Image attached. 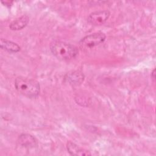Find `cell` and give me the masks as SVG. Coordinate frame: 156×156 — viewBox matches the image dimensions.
Returning <instances> with one entry per match:
<instances>
[{
  "label": "cell",
  "instance_id": "2",
  "mask_svg": "<svg viewBox=\"0 0 156 156\" xmlns=\"http://www.w3.org/2000/svg\"><path fill=\"white\" fill-rule=\"evenodd\" d=\"M50 50L55 57L63 60H71L78 54V49L75 46L57 40L53 41L50 44Z\"/></svg>",
  "mask_w": 156,
  "mask_h": 156
},
{
  "label": "cell",
  "instance_id": "5",
  "mask_svg": "<svg viewBox=\"0 0 156 156\" xmlns=\"http://www.w3.org/2000/svg\"><path fill=\"white\" fill-rule=\"evenodd\" d=\"M65 79L71 85H79L83 81L84 75L79 71H74L67 73L65 77Z\"/></svg>",
  "mask_w": 156,
  "mask_h": 156
},
{
  "label": "cell",
  "instance_id": "9",
  "mask_svg": "<svg viewBox=\"0 0 156 156\" xmlns=\"http://www.w3.org/2000/svg\"><path fill=\"white\" fill-rule=\"evenodd\" d=\"M0 46L2 49L10 53L18 52L20 51L21 49L18 44L3 38L1 39Z\"/></svg>",
  "mask_w": 156,
  "mask_h": 156
},
{
  "label": "cell",
  "instance_id": "4",
  "mask_svg": "<svg viewBox=\"0 0 156 156\" xmlns=\"http://www.w3.org/2000/svg\"><path fill=\"white\" fill-rule=\"evenodd\" d=\"M110 13L108 10H99L91 13L87 18L88 22L94 26H101L108 19Z\"/></svg>",
  "mask_w": 156,
  "mask_h": 156
},
{
  "label": "cell",
  "instance_id": "8",
  "mask_svg": "<svg viewBox=\"0 0 156 156\" xmlns=\"http://www.w3.org/2000/svg\"><path fill=\"white\" fill-rule=\"evenodd\" d=\"M29 21L27 15H24L13 21L9 25V27L12 30H19L25 27Z\"/></svg>",
  "mask_w": 156,
  "mask_h": 156
},
{
  "label": "cell",
  "instance_id": "7",
  "mask_svg": "<svg viewBox=\"0 0 156 156\" xmlns=\"http://www.w3.org/2000/svg\"><path fill=\"white\" fill-rule=\"evenodd\" d=\"M66 149L69 154L71 155H91V154L90 151L80 147L75 143L68 141L66 144Z\"/></svg>",
  "mask_w": 156,
  "mask_h": 156
},
{
  "label": "cell",
  "instance_id": "3",
  "mask_svg": "<svg viewBox=\"0 0 156 156\" xmlns=\"http://www.w3.org/2000/svg\"><path fill=\"white\" fill-rule=\"evenodd\" d=\"M105 34L102 32H95L84 37L79 42V45L82 49H91L105 40Z\"/></svg>",
  "mask_w": 156,
  "mask_h": 156
},
{
  "label": "cell",
  "instance_id": "1",
  "mask_svg": "<svg viewBox=\"0 0 156 156\" xmlns=\"http://www.w3.org/2000/svg\"><path fill=\"white\" fill-rule=\"evenodd\" d=\"M15 87L20 94L29 98H35L40 93V83L34 79L18 77L15 80Z\"/></svg>",
  "mask_w": 156,
  "mask_h": 156
},
{
  "label": "cell",
  "instance_id": "6",
  "mask_svg": "<svg viewBox=\"0 0 156 156\" xmlns=\"http://www.w3.org/2000/svg\"><path fill=\"white\" fill-rule=\"evenodd\" d=\"M19 144L26 147H33L37 145V140L36 138L28 133L21 134L18 139Z\"/></svg>",
  "mask_w": 156,
  "mask_h": 156
},
{
  "label": "cell",
  "instance_id": "10",
  "mask_svg": "<svg viewBox=\"0 0 156 156\" xmlns=\"http://www.w3.org/2000/svg\"><path fill=\"white\" fill-rule=\"evenodd\" d=\"M155 69H154L152 71V73H151V77H152L154 80H155Z\"/></svg>",
  "mask_w": 156,
  "mask_h": 156
}]
</instances>
